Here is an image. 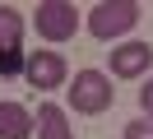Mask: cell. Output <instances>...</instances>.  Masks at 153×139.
Segmentation results:
<instances>
[{"mask_svg": "<svg viewBox=\"0 0 153 139\" xmlns=\"http://www.w3.org/2000/svg\"><path fill=\"white\" fill-rule=\"evenodd\" d=\"M111 102H116V88H111V79H107L102 70H79L74 74L70 107H74L79 116H97V111H107Z\"/></svg>", "mask_w": 153, "mask_h": 139, "instance_id": "obj_2", "label": "cell"}, {"mask_svg": "<svg viewBox=\"0 0 153 139\" xmlns=\"http://www.w3.org/2000/svg\"><path fill=\"white\" fill-rule=\"evenodd\" d=\"M139 111H144V120H153V79L139 88Z\"/></svg>", "mask_w": 153, "mask_h": 139, "instance_id": "obj_11", "label": "cell"}, {"mask_svg": "<svg viewBox=\"0 0 153 139\" xmlns=\"http://www.w3.org/2000/svg\"><path fill=\"white\" fill-rule=\"evenodd\" d=\"M37 33L47 42H65V37L79 33V9L70 0H42L37 5Z\"/></svg>", "mask_w": 153, "mask_h": 139, "instance_id": "obj_3", "label": "cell"}, {"mask_svg": "<svg viewBox=\"0 0 153 139\" xmlns=\"http://www.w3.org/2000/svg\"><path fill=\"white\" fill-rule=\"evenodd\" d=\"M33 130H37V120H33L28 107L0 102V139H33Z\"/></svg>", "mask_w": 153, "mask_h": 139, "instance_id": "obj_6", "label": "cell"}, {"mask_svg": "<svg viewBox=\"0 0 153 139\" xmlns=\"http://www.w3.org/2000/svg\"><path fill=\"white\" fill-rule=\"evenodd\" d=\"M139 14H144L139 0H102V5L88 9V33L102 37V42H111V37L130 33V28L139 23Z\"/></svg>", "mask_w": 153, "mask_h": 139, "instance_id": "obj_1", "label": "cell"}, {"mask_svg": "<svg viewBox=\"0 0 153 139\" xmlns=\"http://www.w3.org/2000/svg\"><path fill=\"white\" fill-rule=\"evenodd\" d=\"M65 56L60 51H28V60H23V79L33 83V88H60V83H65Z\"/></svg>", "mask_w": 153, "mask_h": 139, "instance_id": "obj_4", "label": "cell"}, {"mask_svg": "<svg viewBox=\"0 0 153 139\" xmlns=\"http://www.w3.org/2000/svg\"><path fill=\"white\" fill-rule=\"evenodd\" d=\"M23 60H28L23 51H0V79H14V74H23Z\"/></svg>", "mask_w": 153, "mask_h": 139, "instance_id": "obj_9", "label": "cell"}, {"mask_svg": "<svg viewBox=\"0 0 153 139\" xmlns=\"http://www.w3.org/2000/svg\"><path fill=\"white\" fill-rule=\"evenodd\" d=\"M33 120H37V139H74V130H70L65 111H60L56 102H42Z\"/></svg>", "mask_w": 153, "mask_h": 139, "instance_id": "obj_7", "label": "cell"}, {"mask_svg": "<svg viewBox=\"0 0 153 139\" xmlns=\"http://www.w3.org/2000/svg\"><path fill=\"white\" fill-rule=\"evenodd\" d=\"M23 42V14L14 5H0V51H19Z\"/></svg>", "mask_w": 153, "mask_h": 139, "instance_id": "obj_8", "label": "cell"}, {"mask_svg": "<svg viewBox=\"0 0 153 139\" xmlns=\"http://www.w3.org/2000/svg\"><path fill=\"white\" fill-rule=\"evenodd\" d=\"M149 65H153V46L149 42H125V46L111 51V74L116 79H139Z\"/></svg>", "mask_w": 153, "mask_h": 139, "instance_id": "obj_5", "label": "cell"}, {"mask_svg": "<svg viewBox=\"0 0 153 139\" xmlns=\"http://www.w3.org/2000/svg\"><path fill=\"white\" fill-rule=\"evenodd\" d=\"M125 139H153V120H130L125 125Z\"/></svg>", "mask_w": 153, "mask_h": 139, "instance_id": "obj_10", "label": "cell"}]
</instances>
